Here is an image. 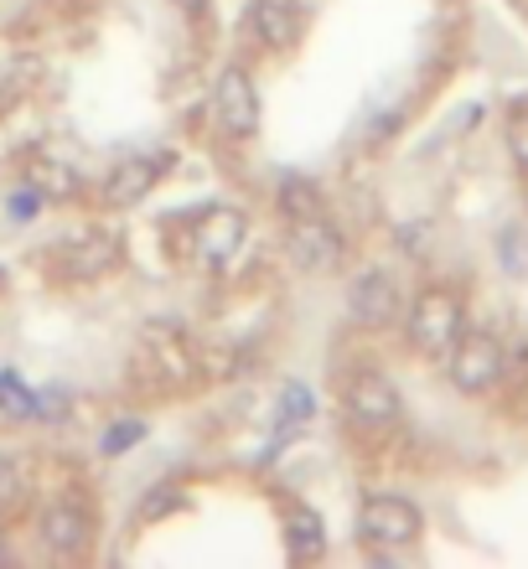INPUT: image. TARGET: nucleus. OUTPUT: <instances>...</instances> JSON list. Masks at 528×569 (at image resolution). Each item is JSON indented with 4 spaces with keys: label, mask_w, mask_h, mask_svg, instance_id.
I'll use <instances>...</instances> for the list:
<instances>
[{
    "label": "nucleus",
    "mask_w": 528,
    "mask_h": 569,
    "mask_svg": "<svg viewBox=\"0 0 528 569\" xmlns=\"http://www.w3.org/2000/svg\"><path fill=\"white\" fill-rule=\"evenodd\" d=\"M21 187L42 197V202H73L83 197V177H78V166L58 150H31L27 161H21Z\"/></svg>",
    "instance_id": "obj_14"
},
{
    "label": "nucleus",
    "mask_w": 528,
    "mask_h": 569,
    "mask_svg": "<svg viewBox=\"0 0 528 569\" xmlns=\"http://www.w3.org/2000/svg\"><path fill=\"white\" fill-rule=\"evenodd\" d=\"M171 166H177L171 161V150H136V156H120V161L104 171V181H99V202H104L109 212L140 208V202L167 181Z\"/></svg>",
    "instance_id": "obj_11"
},
{
    "label": "nucleus",
    "mask_w": 528,
    "mask_h": 569,
    "mask_svg": "<svg viewBox=\"0 0 528 569\" xmlns=\"http://www.w3.org/2000/svg\"><path fill=\"white\" fill-rule=\"evenodd\" d=\"M280 533H286L290 565H317V559H327V523H321L317 508L290 502L286 518H280Z\"/></svg>",
    "instance_id": "obj_15"
},
{
    "label": "nucleus",
    "mask_w": 528,
    "mask_h": 569,
    "mask_svg": "<svg viewBox=\"0 0 528 569\" xmlns=\"http://www.w3.org/2000/svg\"><path fill=\"white\" fill-rule=\"evenodd\" d=\"M192 31H212V0H171Z\"/></svg>",
    "instance_id": "obj_22"
},
{
    "label": "nucleus",
    "mask_w": 528,
    "mask_h": 569,
    "mask_svg": "<svg viewBox=\"0 0 528 569\" xmlns=\"http://www.w3.org/2000/svg\"><path fill=\"white\" fill-rule=\"evenodd\" d=\"M31 502H37V477L21 456H6L0 450V523L11 528L16 518H27Z\"/></svg>",
    "instance_id": "obj_16"
},
{
    "label": "nucleus",
    "mask_w": 528,
    "mask_h": 569,
    "mask_svg": "<svg viewBox=\"0 0 528 569\" xmlns=\"http://www.w3.org/2000/svg\"><path fill=\"white\" fill-rule=\"evenodd\" d=\"M337 409H342V425H348L358 440H368V446L389 440V435L405 425V393H399V383H393L383 368H373V362H358V368L342 378Z\"/></svg>",
    "instance_id": "obj_3"
},
{
    "label": "nucleus",
    "mask_w": 528,
    "mask_h": 569,
    "mask_svg": "<svg viewBox=\"0 0 528 569\" xmlns=\"http://www.w3.org/2000/svg\"><path fill=\"white\" fill-rule=\"evenodd\" d=\"M508 156H514V166L528 177V109L508 120Z\"/></svg>",
    "instance_id": "obj_21"
},
{
    "label": "nucleus",
    "mask_w": 528,
    "mask_h": 569,
    "mask_svg": "<svg viewBox=\"0 0 528 569\" xmlns=\"http://www.w3.org/2000/svg\"><path fill=\"white\" fill-rule=\"evenodd\" d=\"M399 327H405L409 352H420L425 362H446L451 358V347L461 342V331H467V300H461L456 284L430 280L405 300Z\"/></svg>",
    "instance_id": "obj_2"
},
{
    "label": "nucleus",
    "mask_w": 528,
    "mask_h": 569,
    "mask_svg": "<svg viewBox=\"0 0 528 569\" xmlns=\"http://www.w3.org/2000/svg\"><path fill=\"white\" fill-rule=\"evenodd\" d=\"M37 543L62 565L93 559L99 549V502L83 487H62L37 508Z\"/></svg>",
    "instance_id": "obj_4"
},
{
    "label": "nucleus",
    "mask_w": 528,
    "mask_h": 569,
    "mask_svg": "<svg viewBox=\"0 0 528 569\" xmlns=\"http://www.w3.org/2000/svg\"><path fill=\"white\" fill-rule=\"evenodd\" d=\"M440 368H446L456 393H471V399H477V393H492L502 383V373H508V347L487 327H467Z\"/></svg>",
    "instance_id": "obj_10"
},
{
    "label": "nucleus",
    "mask_w": 528,
    "mask_h": 569,
    "mask_svg": "<svg viewBox=\"0 0 528 569\" xmlns=\"http://www.w3.org/2000/svg\"><path fill=\"white\" fill-rule=\"evenodd\" d=\"M352 533L368 555H399L409 543H420L425 533V512L399 492H368L358 502V518H352Z\"/></svg>",
    "instance_id": "obj_8"
},
{
    "label": "nucleus",
    "mask_w": 528,
    "mask_h": 569,
    "mask_svg": "<svg viewBox=\"0 0 528 569\" xmlns=\"http://www.w3.org/2000/svg\"><path fill=\"white\" fill-rule=\"evenodd\" d=\"M0 420H6V425L42 420V393L31 389L16 368H0Z\"/></svg>",
    "instance_id": "obj_17"
},
{
    "label": "nucleus",
    "mask_w": 528,
    "mask_h": 569,
    "mask_svg": "<svg viewBox=\"0 0 528 569\" xmlns=\"http://www.w3.org/2000/svg\"><path fill=\"white\" fill-rule=\"evenodd\" d=\"M181 508V487L177 481H156L151 492H146V502H140V523H156V518H167V512H177Z\"/></svg>",
    "instance_id": "obj_20"
},
{
    "label": "nucleus",
    "mask_w": 528,
    "mask_h": 569,
    "mask_svg": "<svg viewBox=\"0 0 528 569\" xmlns=\"http://www.w3.org/2000/svg\"><path fill=\"white\" fill-rule=\"evenodd\" d=\"M6 555H11V543H6V523H0V565H6Z\"/></svg>",
    "instance_id": "obj_23"
},
{
    "label": "nucleus",
    "mask_w": 528,
    "mask_h": 569,
    "mask_svg": "<svg viewBox=\"0 0 528 569\" xmlns=\"http://www.w3.org/2000/svg\"><path fill=\"white\" fill-rule=\"evenodd\" d=\"M311 415H317V393L306 389L301 378H290L286 389H280V399H275V435L286 440V435H296L301 425H311Z\"/></svg>",
    "instance_id": "obj_18"
},
{
    "label": "nucleus",
    "mask_w": 528,
    "mask_h": 569,
    "mask_svg": "<svg viewBox=\"0 0 528 569\" xmlns=\"http://www.w3.org/2000/svg\"><path fill=\"white\" fill-rule=\"evenodd\" d=\"M286 254H290V264L306 274H332L348 264V233H342V223L327 212V202L286 218Z\"/></svg>",
    "instance_id": "obj_9"
},
{
    "label": "nucleus",
    "mask_w": 528,
    "mask_h": 569,
    "mask_svg": "<svg viewBox=\"0 0 528 569\" xmlns=\"http://www.w3.org/2000/svg\"><path fill=\"white\" fill-rule=\"evenodd\" d=\"M146 435H151V420H146V415H120V420H109L104 435H99V456L120 461V456H130Z\"/></svg>",
    "instance_id": "obj_19"
},
{
    "label": "nucleus",
    "mask_w": 528,
    "mask_h": 569,
    "mask_svg": "<svg viewBox=\"0 0 528 569\" xmlns=\"http://www.w3.org/2000/svg\"><path fill=\"white\" fill-rule=\"evenodd\" d=\"M124 264V233L114 223H83L62 233L42 254V270L58 284H93Z\"/></svg>",
    "instance_id": "obj_5"
},
{
    "label": "nucleus",
    "mask_w": 528,
    "mask_h": 569,
    "mask_svg": "<svg viewBox=\"0 0 528 569\" xmlns=\"http://www.w3.org/2000/svg\"><path fill=\"white\" fill-rule=\"evenodd\" d=\"M243 243H249V212L233 208V202H208V208H197L187 218V259H192V270L202 274H223L233 259L243 254Z\"/></svg>",
    "instance_id": "obj_6"
},
{
    "label": "nucleus",
    "mask_w": 528,
    "mask_h": 569,
    "mask_svg": "<svg viewBox=\"0 0 528 569\" xmlns=\"http://www.w3.org/2000/svg\"><path fill=\"white\" fill-rule=\"evenodd\" d=\"M243 37L265 58H286L306 37V6L301 0H249L243 6Z\"/></svg>",
    "instance_id": "obj_12"
},
{
    "label": "nucleus",
    "mask_w": 528,
    "mask_h": 569,
    "mask_svg": "<svg viewBox=\"0 0 528 569\" xmlns=\"http://www.w3.org/2000/svg\"><path fill=\"white\" fill-rule=\"evenodd\" d=\"M208 114H212V130L233 146H249L265 124V99H259V83L243 62H223L218 78L208 89Z\"/></svg>",
    "instance_id": "obj_7"
},
{
    "label": "nucleus",
    "mask_w": 528,
    "mask_h": 569,
    "mask_svg": "<svg viewBox=\"0 0 528 569\" xmlns=\"http://www.w3.org/2000/svg\"><path fill=\"white\" fill-rule=\"evenodd\" d=\"M405 311V290L389 270H358L348 280V321L362 331H383Z\"/></svg>",
    "instance_id": "obj_13"
},
{
    "label": "nucleus",
    "mask_w": 528,
    "mask_h": 569,
    "mask_svg": "<svg viewBox=\"0 0 528 569\" xmlns=\"http://www.w3.org/2000/svg\"><path fill=\"white\" fill-rule=\"evenodd\" d=\"M202 378H208V352H202V342L181 321L156 316V321H146L136 331V347H130V389L136 393H146V399H181Z\"/></svg>",
    "instance_id": "obj_1"
}]
</instances>
